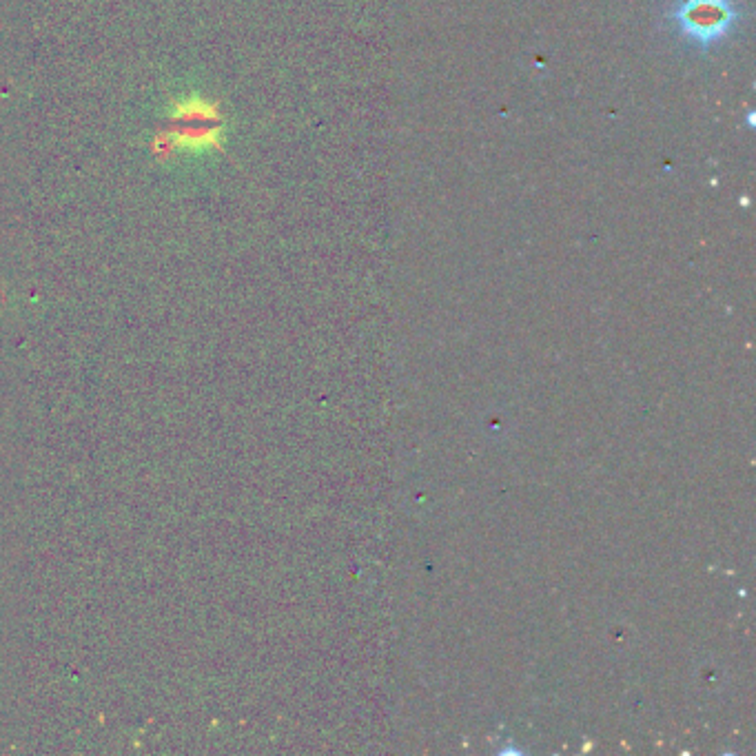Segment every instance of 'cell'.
<instances>
[{
	"instance_id": "obj_1",
	"label": "cell",
	"mask_w": 756,
	"mask_h": 756,
	"mask_svg": "<svg viewBox=\"0 0 756 756\" xmlns=\"http://www.w3.org/2000/svg\"><path fill=\"white\" fill-rule=\"evenodd\" d=\"M674 23L692 45L708 49L730 36L737 9L730 0H683L674 12Z\"/></svg>"
},
{
	"instance_id": "obj_2",
	"label": "cell",
	"mask_w": 756,
	"mask_h": 756,
	"mask_svg": "<svg viewBox=\"0 0 756 756\" xmlns=\"http://www.w3.org/2000/svg\"><path fill=\"white\" fill-rule=\"evenodd\" d=\"M171 138L173 145L189 149L213 147L220 138V116L207 102L191 98L178 105L171 118Z\"/></svg>"
}]
</instances>
